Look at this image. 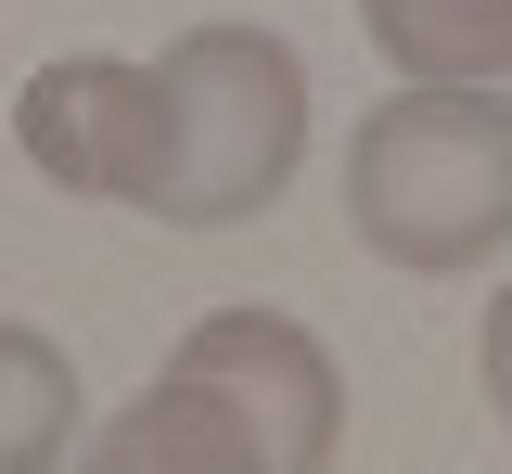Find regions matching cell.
<instances>
[{"instance_id":"cell-3","label":"cell","mask_w":512,"mask_h":474,"mask_svg":"<svg viewBox=\"0 0 512 474\" xmlns=\"http://www.w3.org/2000/svg\"><path fill=\"white\" fill-rule=\"evenodd\" d=\"M13 141H26V167L52 193L141 205V180H154V65H128V52H52L13 90Z\"/></svg>"},{"instance_id":"cell-2","label":"cell","mask_w":512,"mask_h":474,"mask_svg":"<svg viewBox=\"0 0 512 474\" xmlns=\"http://www.w3.org/2000/svg\"><path fill=\"white\" fill-rule=\"evenodd\" d=\"M346 231L384 270H487L512 244V103L500 90H397L346 141Z\"/></svg>"},{"instance_id":"cell-1","label":"cell","mask_w":512,"mask_h":474,"mask_svg":"<svg viewBox=\"0 0 512 474\" xmlns=\"http://www.w3.org/2000/svg\"><path fill=\"white\" fill-rule=\"evenodd\" d=\"M308 167V65L269 26H180L154 52V180L141 218L167 231H244Z\"/></svg>"},{"instance_id":"cell-5","label":"cell","mask_w":512,"mask_h":474,"mask_svg":"<svg viewBox=\"0 0 512 474\" xmlns=\"http://www.w3.org/2000/svg\"><path fill=\"white\" fill-rule=\"evenodd\" d=\"M77 474H282V462H269L256 410L231 398L205 359H180V346H167V372H154L116 423H90Z\"/></svg>"},{"instance_id":"cell-6","label":"cell","mask_w":512,"mask_h":474,"mask_svg":"<svg viewBox=\"0 0 512 474\" xmlns=\"http://www.w3.org/2000/svg\"><path fill=\"white\" fill-rule=\"evenodd\" d=\"M359 39L410 90H500L512 77V0H359Z\"/></svg>"},{"instance_id":"cell-7","label":"cell","mask_w":512,"mask_h":474,"mask_svg":"<svg viewBox=\"0 0 512 474\" xmlns=\"http://www.w3.org/2000/svg\"><path fill=\"white\" fill-rule=\"evenodd\" d=\"M90 449L77 423V359L39 321H0V474H64Z\"/></svg>"},{"instance_id":"cell-4","label":"cell","mask_w":512,"mask_h":474,"mask_svg":"<svg viewBox=\"0 0 512 474\" xmlns=\"http://www.w3.org/2000/svg\"><path fill=\"white\" fill-rule=\"evenodd\" d=\"M180 359H205L256 410V436H269L282 474H333V449H346V372H333V346L308 321H282V308H205L180 334Z\"/></svg>"},{"instance_id":"cell-8","label":"cell","mask_w":512,"mask_h":474,"mask_svg":"<svg viewBox=\"0 0 512 474\" xmlns=\"http://www.w3.org/2000/svg\"><path fill=\"white\" fill-rule=\"evenodd\" d=\"M474 372H487V410L512 423V282H500V308H487V346H474Z\"/></svg>"}]
</instances>
